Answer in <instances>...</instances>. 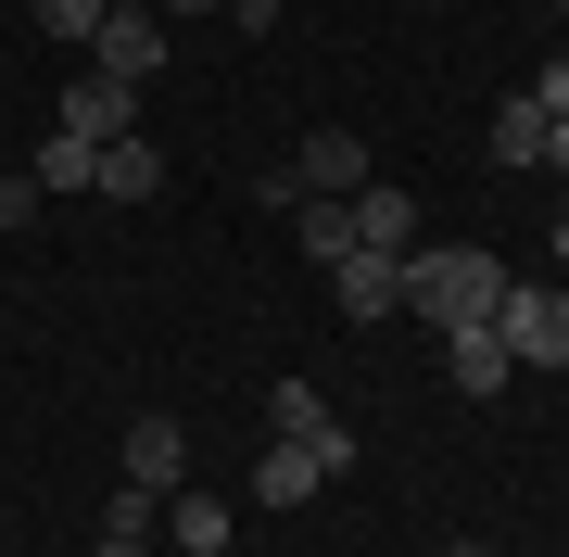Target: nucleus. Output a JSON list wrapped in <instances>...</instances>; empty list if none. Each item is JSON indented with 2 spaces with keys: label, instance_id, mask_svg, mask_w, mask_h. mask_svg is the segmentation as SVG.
<instances>
[{
  "label": "nucleus",
  "instance_id": "9b49d317",
  "mask_svg": "<svg viewBox=\"0 0 569 557\" xmlns=\"http://www.w3.org/2000/svg\"><path fill=\"white\" fill-rule=\"evenodd\" d=\"M241 495H253V507H305V495H329V469H317L305 444H279V431H266V456H253V481H241Z\"/></svg>",
  "mask_w": 569,
  "mask_h": 557
},
{
  "label": "nucleus",
  "instance_id": "f03ea898",
  "mask_svg": "<svg viewBox=\"0 0 569 557\" xmlns=\"http://www.w3.org/2000/svg\"><path fill=\"white\" fill-rule=\"evenodd\" d=\"M266 431H279V444H305V456H317V469H329V481H342V469H355V418H342V406H329V392H317V380H266Z\"/></svg>",
  "mask_w": 569,
  "mask_h": 557
},
{
  "label": "nucleus",
  "instance_id": "f3484780",
  "mask_svg": "<svg viewBox=\"0 0 569 557\" xmlns=\"http://www.w3.org/2000/svg\"><path fill=\"white\" fill-rule=\"evenodd\" d=\"M102 533H127V545H152V533H164V495H140V481H114V495H102Z\"/></svg>",
  "mask_w": 569,
  "mask_h": 557
},
{
  "label": "nucleus",
  "instance_id": "7ed1b4c3",
  "mask_svg": "<svg viewBox=\"0 0 569 557\" xmlns=\"http://www.w3.org/2000/svg\"><path fill=\"white\" fill-rule=\"evenodd\" d=\"M493 330H507V355H519V368H569V279H507Z\"/></svg>",
  "mask_w": 569,
  "mask_h": 557
},
{
  "label": "nucleus",
  "instance_id": "9d476101",
  "mask_svg": "<svg viewBox=\"0 0 569 557\" xmlns=\"http://www.w3.org/2000/svg\"><path fill=\"white\" fill-rule=\"evenodd\" d=\"M443 380H456V392H507V380H519L507 330H493V317H481V330H443Z\"/></svg>",
  "mask_w": 569,
  "mask_h": 557
},
{
  "label": "nucleus",
  "instance_id": "5701e85b",
  "mask_svg": "<svg viewBox=\"0 0 569 557\" xmlns=\"http://www.w3.org/2000/svg\"><path fill=\"white\" fill-rule=\"evenodd\" d=\"M443 557H493V545H481V533H456V545H443Z\"/></svg>",
  "mask_w": 569,
  "mask_h": 557
},
{
  "label": "nucleus",
  "instance_id": "aec40b11",
  "mask_svg": "<svg viewBox=\"0 0 569 557\" xmlns=\"http://www.w3.org/2000/svg\"><path fill=\"white\" fill-rule=\"evenodd\" d=\"M228 26H241V39H266V26H279V0H228Z\"/></svg>",
  "mask_w": 569,
  "mask_h": 557
},
{
  "label": "nucleus",
  "instance_id": "393cba45",
  "mask_svg": "<svg viewBox=\"0 0 569 557\" xmlns=\"http://www.w3.org/2000/svg\"><path fill=\"white\" fill-rule=\"evenodd\" d=\"M102 13H152V0H102Z\"/></svg>",
  "mask_w": 569,
  "mask_h": 557
},
{
  "label": "nucleus",
  "instance_id": "423d86ee",
  "mask_svg": "<svg viewBox=\"0 0 569 557\" xmlns=\"http://www.w3.org/2000/svg\"><path fill=\"white\" fill-rule=\"evenodd\" d=\"M51 127H63V140H127V127H140V89L89 63V77H63V115Z\"/></svg>",
  "mask_w": 569,
  "mask_h": 557
},
{
  "label": "nucleus",
  "instance_id": "39448f33",
  "mask_svg": "<svg viewBox=\"0 0 569 557\" xmlns=\"http://www.w3.org/2000/svg\"><path fill=\"white\" fill-rule=\"evenodd\" d=\"M114 469L140 481V495H178V481H190V431H178L164 406H140V418H127V444H114Z\"/></svg>",
  "mask_w": 569,
  "mask_h": 557
},
{
  "label": "nucleus",
  "instance_id": "6e6552de",
  "mask_svg": "<svg viewBox=\"0 0 569 557\" xmlns=\"http://www.w3.org/2000/svg\"><path fill=\"white\" fill-rule=\"evenodd\" d=\"M164 39H178V26H164V13H102V39H89V63L140 89V77H164Z\"/></svg>",
  "mask_w": 569,
  "mask_h": 557
},
{
  "label": "nucleus",
  "instance_id": "0eeeda50",
  "mask_svg": "<svg viewBox=\"0 0 569 557\" xmlns=\"http://www.w3.org/2000/svg\"><path fill=\"white\" fill-rule=\"evenodd\" d=\"M329 305H342L355 330H380V317L406 305V253H367V241H355L342 267H329Z\"/></svg>",
  "mask_w": 569,
  "mask_h": 557
},
{
  "label": "nucleus",
  "instance_id": "f8f14e48",
  "mask_svg": "<svg viewBox=\"0 0 569 557\" xmlns=\"http://www.w3.org/2000/svg\"><path fill=\"white\" fill-rule=\"evenodd\" d=\"M355 241H367V253H418V203H406L392 178H367V190H355Z\"/></svg>",
  "mask_w": 569,
  "mask_h": 557
},
{
  "label": "nucleus",
  "instance_id": "4be33fe9",
  "mask_svg": "<svg viewBox=\"0 0 569 557\" xmlns=\"http://www.w3.org/2000/svg\"><path fill=\"white\" fill-rule=\"evenodd\" d=\"M545 166H557V178H569V115H557V127H545Z\"/></svg>",
  "mask_w": 569,
  "mask_h": 557
},
{
  "label": "nucleus",
  "instance_id": "b1692460",
  "mask_svg": "<svg viewBox=\"0 0 569 557\" xmlns=\"http://www.w3.org/2000/svg\"><path fill=\"white\" fill-rule=\"evenodd\" d=\"M102 557H152V545H127V533H102Z\"/></svg>",
  "mask_w": 569,
  "mask_h": 557
},
{
  "label": "nucleus",
  "instance_id": "ddd939ff",
  "mask_svg": "<svg viewBox=\"0 0 569 557\" xmlns=\"http://www.w3.org/2000/svg\"><path fill=\"white\" fill-rule=\"evenodd\" d=\"M545 127H557V115L531 102V89H507V102H493V166H507V178H519V166H545Z\"/></svg>",
  "mask_w": 569,
  "mask_h": 557
},
{
  "label": "nucleus",
  "instance_id": "1a4fd4ad",
  "mask_svg": "<svg viewBox=\"0 0 569 557\" xmlns=\"http://www.w3.org/2000/svg\"><path fill=\"white\" fill-rule=\"evenodd\" d=\"M228 533H241V507H228V495H203V481L164 495V545H178V557H228Z\"/></svg>",
  "mask_w": 569,
  "mask_h": 557
},
{
  "label": "nucleus",
  "instance_id": "412c9836",
  "mask_svg": "<svg viewBox=\"0 0 569 557\" xmlns=\"http://www.w3.org/2000/svg\"><path fill=\"white\" fill-rule=\"evenodd\" d=\"M152 13H164V26H203V13H228V0H152Z\"/></svg>",
  "mask_w": 569,
  "mask_h": 557
},
{
  "label": "nucleus",
  "instance_id": "2eb2a0df",
  "mask_svg": "<svg viewBox=\"0 0 569 557\" xmlns=\"http://www.w3.org/2000/svg\"><path fill=\"white\" fill-rule=\"evenodd\" d=\"M164 190V152L140 140V127H127V140H102V203H152Z\"/></svg>",
  "mask_w": 569,
  "mask_h": 557
},
{
  "label": "nucleus",
  "instance_id": "6ab92c4d",
  "mask_svg": "<svg viewBox=\"0 0 569 557\" xmlns=\"http://www.w3.org/2000/svg\"><path fill=\"white\" fill-rule=\"evenodd\" d=\"M531 102H545V115H569V51H557V63H531Z\"/></svg>",
  "mask_w": 569,
  "mask_h": 557
},
{
  "label": "nucleus",
  "instance_id": "a878e982",
  "mask_svg": "<svg viewBox=\"0 0 569 557\" xmlns=\"http://www.w3.org/2000/svg\"><path fill=\"white\" fill-rule=\"evenodd\" d=\"M557 267H569V216H557Z\"/></svg>",
  "mask_w": 569,
  "mask_h": 557
},
{
  "label": "nucleus",
  "instance_id": "a211bd4d",
  "mask_svg": "<svg viewBox=\"0 0 569 557\" xmlns=\"http://www.w3.org/2000/svg\"><path fill=\"white\" fill-rule=\"evenodd\" d=\"M39 39H77L89 51V39H102V0H39Z\"/></svg>",
  "mask_w": 569,
  "mask_h": 557
},
{
  "label": "nucleus",
  "instance_id": "bb28decb",
  "mask_svg": "<svg viewBox=\"0 0 569 557\" xmlns=\"http://www.w3.org/2000/svg\"><path fill=\"white\" fill-rule=\"evenodd\" d=\"M557 13H569V0H557Z\"/></svg>",
  "mask_w": 569,
  "mask_h": 557
},
{
  "label": "nucleus",
  "instance_id": "dca6fc26",
  "mask_svg": "<svg viewBox=\"0 0 569 557\" xmlns=\"http://www.w3.org/2000/svg\"><path fill=\"white\" fill-rule=\"evenodd\" d=\"M291 216H305V267L329 279V267L355 253V203H291Z\"/></svg>",
  "mask_w": 569,
  "mask_h": 557
},
{
  "label": "nucleus",
  "instance_id": "20e7f679",
  "mask_svg": "<svg viewBox=\"0 0 569 557\" xmlns=\"http://www.w3.org/2000/svg\"><path fill=\"white\" fill-rule=\"evenodd\" d=\"M279 203H355L367 190V140L355 127H305V152H291V178H266Z\"/></svg>",
  "mask_w": 569,
  "mask_h": 557
},
{
  "label": "nucleus",
  "instance_id": "4468645a",
  "mask_svg": "<svg viewBox=\"0 0 569 557\" xmlns=\"http://www.w3.org/2000/svg\"><path fill=\"white\" fill-rule=\"evenodd\" d=\"M26 178H39V203H51V190H102V140H63V127H51V140L26 152Z\"/></svg>",
  "mask_w": 569,
  "mask_h": 557
},
{
  "label": "nucleus",
  "instance_id": "f257e3e1",
  "mask_svg": "<svg viewBox=\"0 0 569 557\" xmlns=\"http://www.w3.org/2000/svg\"><path fill=\"white\" fill-rule=\"evenodd\" d=\"M493 305H507V253H481V241H418L406 253V317L418 330H481Z\"/></svg>",
  "mask_w": 569,
  "mask_h": 557
}]
</instances>
